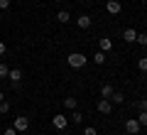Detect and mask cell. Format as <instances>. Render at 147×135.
<instances>
[{
	"label": "cell",
	"instance_id": "cell-24",
	"mask_svg": "<svg viewBox=\"0 0 147 135\" xmlns=\"http://www.w3.org/2000/svg\"><path fill=\"white\" fill-rule=\"evenodd\" d=\"M84 135H98V130H96V128H91V125H88V128H84Z\"/></svg>",
	"mask_w": 147,
	"mask_h": 135
},
{
	"label": "cell",
	"instance_id": "cell-3",
	"mask_svg": "<svg viewBox=\"0 0 147 135\" xmlns=\"http://www.w3.org/2000/svg\"><path fill=\"white\" fill-rule=\"evenodd\" d=\"M12 128H15L17 133H25V130L30 128V118H27V115H17V118L12 120Z\"/></svg>",
	"mask_w": 147,
	"mask_h": 135
},
{
	"label": "cell",
	"instance_id": "cell-30",
	"mask_svg": "<svg viewBox=\"0 0 147 135\" xmlns=\"http://www.w3.org/2000/svg\"><path fill=\"white\" fill-rule=\"evenodd\" d=\"M61 135H69V133H61Z\"/></svg>",
	"mask_w": 147,
	"mask_h": 135
},
{
	"label": "cell",
	"instance_id": "cell-16",
	"mask_svg": "<svg viewBox=\"0 0 147 135\" xmlns=\"http://www.w3.org/2000/svg\"><path fill=\"white\" fill-rule=\"evenodd\" d=\"M57 20L61 22V25H66V22H71V15H69L66 10H59V12H57Z\"/></svg>",
	"mask_w": 147,
	"mask_h": 135
},
{
	"label": "cell",
	"instance_id": "cell-23",
	"mask_svg": "<svg viewBox=\"0 0 147 135\" xmlns=\"http://www.w3.org/2000/svg\"><path fill=\"white\" fill-rule=\"evenodd\" d=\"M137 111H147V98H140V101H137Z\"/></svg>",
	"mask_w": 147,
	"mask_h": 135
},
{
	"label": "cell",
	"instance_id": "cell-28",
	"mask_svg": "<svg viewBox=\"0 0 147 135\" xmlns=\"http://www.w3.org/2000/svg\"><path fill=\"white\" fill-rule=\"evenodd\" d=\"M0 20H3V10H0Z\"/></svg>",
	"mask_w": 147,
	"mask_h": 135
},
{
	"label": "cell",
	"instance_id": "cell-1",
	"mask_svg": "<svg viewBox=\"0 0 147 135\" xmlns=\"http://www.w3.org/2000/svg\"><path fill=\"white\" fill-rule=\"evenodd\" d=\"M86 62H88V57H86V54H81V52H71V54L66 57V64H69L71 69H84Z\"/></svg>",
	"mask_w": 147,
	"mask_h": 135
},
{
	"label": "cell",
	"instance_id": "cell-13",
	"mask_svg": "<svg viewBox=\"0 0 147 135\" xmlns=\"http://www.w3.org/2000/svg\"><path fill=\"white\" fill-rule=\"evenodd\" d=\"M64 108H69V111H76V108H79V101L74 98V96H66V98H64Z\"/></svg>",
	"mask_w": 147,
	"mask_h": 135
},
{
	"label": "cell",
	"instance_id": "cell-26",
	"mask_svg": "<svg viewBox=\"0 0 147 135\" xmlns=\"http://www.w3.org/2000/svg\"><path fill=\"white\" fill-rule=\"evenodd\" d=\"M5 135H17V130L15 128H5Z\"/></svg>",
	"mask_w": 147,
	"mask_h": 135
},
{
	"label": "cell",
	"instance_id": "cell-6",
	"mask_svg": "<svg viewBox=\"0 0 147 135\" xmlns=\"http://www.w3.org/2000/svg\"><path fill=\"white\" fill-rule=\"evenodd\" d=\"M7 81L12 83V86H20L22 83V69H10V74H7Z\"/></svg>",
	"mask_w": 147,
	"mask_h": 135
},
{
	"label": "cell",
	"instance_id": "cell-15",
	"mask_svg": "<svg viewBox=\"0 0 147 135\" xmlns=\"http://www.w3.org/2000/svg\"><path fill=\"white\" fill-rule=\"evenodd\" d=\"M93 62H96V64H98V66H103V64H105V62H108V57H105V52H100V49H98V52H96V54H93Z\"/></svg>",
	"mask_w": 147,
	"mask_h": 135
},
{
	"label": "cell",
	"instance_id": "cell-2",
	"mask_svg": "<svg viewBox=\"0 0 147 135\" xmlns=\"http://www.w3.org/2000/svg\"><path fill=\"white\" fill-rule=\"evenodd\" d=\"M125 133H127V135H137V133H142V125L137 123V118H127V120H125Z\"/></svg>",
	"mask_w": 147,
	"mask_h": 135
},
{
	"label": "cell",
	"instance_id": "cell-25",
	"mask_svg": "<svg viewBox=\"0 0 147 135\" xmlns=\"http://www.w3.org/2000/svg\"><path fill=\"white\" fill-rule=\"evenodd\" d=\"M7 52V44H5V42H3V39H0V57H3V54H5Z\"/></svg>",
	"mask_w": 147,
	"mask_h": 135
},
{
	"label": "cell",
	"instance_id": "cell-9",
	"mask_svg": "<svg viewBox=\"0 0 147 135\" xmlns=\"http://www.w3.org/2000/svg\"><path fill=\"white\" fill-rule=\"evenodd\" d=\"M76 25H79L81 30H88V27L93 25V20H91V15H79L76 17Z\"/></svg>",
	"mask_w": 147,
	"mask_h": 135
},
{
	"label": "cell",
	"instance_id": "cell-29",
	"mask_svg": "<svg viewBox=\"0 0 147 135\" xmlns=\"http://www.w3.org/2000/svg\"><path fill=\"white\" fill-rule=\"evenodd\" d=\"M145 81H147V71H145Z\"/></svg>",
	"mask_w": 147,
	"mask_h": 135
},
{
	"label": "cell",
	"instance_id": "cell-22",
	"mask_svg": "<svg viewBox=\"0 0 147 135\" xmlns=\"http://www.w3.org/2000/svg\"><path fill=\"white\" fill-rule=\"evenodd\" d=\"M10 5H12V0H0V10H3V12L10 10Z\"/></svg>",
	"mask_w": 147,
	"mask_h": 135
},
{
	"label": "cell",
	"instance_id": "cell-32",
	"mask_svg": "<svg viewBox=\"0 0 147 135\" xmlns=\"http://www.w3.org/2000/svg\"><path fill=\"white\" fill-rule=\"evenodd\" d=\"M137 135H142V133H137Z\"/></svg>",
	"mask_w": 147,
	"mask_h": 135
},
{
	"label": "cell",
	"instance_id": "cell-7",
	"mask_svg": "<svg viewBox=\"0 0 147 135\" xmlns=\"http://www.w3.org/2000/svg\"><path fill=\"white\" fill-rule=\"evenodd\" d=\"M105 10H108L110 15H118V12L123 10V3L120 0H108V3H105Z\"/></svg>",
	"mask_w": 147,
	"mask_h": 135
},
{
	"label": "cell",
	"instance_id": "cell-5",
	"mask_svg": "<svg viewBox=\"0 0 147 135\" xmlns=\"http://www.w3.org/2000/svg\"><path fill=\"white\" fill-rule=\"evenodd\" d=\"M52 125H54L57 130H66V125H69V118H66L64 113H57V115L52 118Z\"/></svg>",
	"mask_w": 147,
	"mask_h": 135
},
{
	"label": "cell",
	"instance_id": "cell-4",
	"mask_svg": "<svg viewBox=\"0 0 147 135\" xmlns=\"http://www.w3.org/2000/svg\"><path fill=\"white\" fill-rule=\"evenodd\" d=\"M96 111H98L100 115H110L113 113V103H110L108 98H100L98 103H96Z\"/></svg>",
	"mask_w": 147,
	"mask_h": 135
},
{
	"label": "cell",
	"instance_id": "cell-27",
	"mask_svg": "<svg viewBox=\"0 0 147 135\" xmlns=\"http://www.w3.org/2000/svg\"><path fill=\"white\" fill-rule=\"evenodd\" d=\"M0 101H5V94H3V91H0Z\"/></svg>",
	"mask_w": 147,
	"mask_h": 135
},
{
	"label": "cell",
	"instance_id": "cell-17",
	"mask_svg": "<svg viewBox=\"0 0 147 135\" xmlns=\"http://www.w3.org/2000/svg\"><path fill=\"white\" fill-rule=\"evenodd\" d=\"M7 74H10V66L5 62H0V79H7Z\"/></svg>",
	"mask_w": 147,
	"mask_h": 135
},
{
	"label": "cell",
	"instance_id": "cell-10",
	"mask_svg": "<svg viewBox=\"0 0 147 135\" xmlns=\"http://www.w3.org/2000/svg\"><path fill=\"white\" fill-rule=\"evenodd\" d=\"M135 39H137V30H132V27H127V30H123V42H127V44H132Z\"/></svg>",
	"mask_w": 147,
	"mask_h": 135
},
{
	"label": "cell",
	"instance_id": "cell-19",
	"mask_svg": "<svg viewBox=\"0 0 147 135\" xmlns=\"http://www.w3.org/2000/svg\"><path fill=\"white\" fill-rule=\"evenodd\" d=\"M137 123H140L142 128H147V111H140V115H137Z\"/></svg>",
	"mask_w": 147,
	"mask_h": 135
},
{
	"label": "cell",
	"instance_id": "cell-14",
	"mask_svg": "<svg viewBox=\"0 0 147 135\" xmlns=\"http://www.w3.org/2000/svg\"><path fill=\"white\" fill-rule=\"evenodd\" d=\"M113 91H115V88L110 86V83H103V86H100V98H110Z\"/></svg>",
	"mask_w": 147,
	"mask_h": 135
},
{
	"label": "cell",
	"instance_id": "cell-8",
	"mask_svg": "<svg viewBox=\"0 0 147 135\" xmlns=\"http://www.w3.org/2000/svg\"><path fill=\"white\" fill-rule=\"evenodd\" d=\"M98 49L108 54L110 49H113V39H110V37H100V39H98Z\"/></svg>",
	"mask_w": 147,
	"mask_h": 135
},
{
	"label": "cell",
	"instance_id": "cell-31",
	"mask_svg": "<svg viewBox=\"0 0 147 135\" xmlns=\"http://www.w3.org/2000/svg\"><path fill=\"white\" fill-rule=\"evenodd\" d=\"M142 3H147V0H142Z\"/></svg>",
	"mask_w": 147,
	"mask_h": 135
},
{
	"label": "cell",
	"instance_id": "cell-18",
	"mask_svg": "<svg viewBox=\"0 0 147 135\" xmlns=\"http://www.w3.org/2000/svg\"><path fill=\"white\" fill-rule=\"evenodd\" d=\"M137 44H142V47H147V32H137Z\"/></svg>",
	"mask_w": 147,
	"mask_h": 135
},
{
	"label": "cell",
	"instance_id": "cell-20",
	"mask_svg": "<svg viewBox=\"0 0 147 135\" xmlns=\"http://www.w3.org/2000/svg\"><path fill=\"white\" fill-rule=\"evenodd\" d=\"M137 69H140L142 74L147 71V57H142V59H137Z\"/></svg>",
	"mask_w": 147,
	"mask_h": 135
},
{
	"label": "cell",
	"instance_id": "cell-12",
	"mask_svg": "<svg viewBox=\"0 0 147 135\" xmlns=\"http://www.w3.org/2000/svg\"><path fill=\"white\" fill-rule=\"evenodd\" d=\"M69 123H76V125H81V123H84V113H81L79 108H76V111H71V115H69Z\"/></svg>",
	"mask_w": 147,
	"mask_h": 135
},
{
	"label": "cell",
	"instance_id": "cell-11",
	"mask_svg": "<svg viewBox=\"0 0 147 135\" xmlns=\"http://www.w3.org/2000/svg\"><path fill=\"white\" fill-rule=\"evenodd\" d=\"M108 101L113 106H123V103H125V94H123V91H113V96H110Z\"/></svg>",
	"mask_w": 147,
	"mask_h": 135
},
{
	"label": "cell",
	"instance_id": "cell-21",
	"mask_svg": "<svg viewBox=\"0 0 147 135\" xmlns=\"http://www.w3.org/2000/svg\"><path fill=\"white\" fill-rule=\"evenodd\" d=\"M0 113H3V115L10 113V103H7V101H0Z\"/></svg>",
	"mask_w": 147,
	"mask_h": 135
}]
</instances>
